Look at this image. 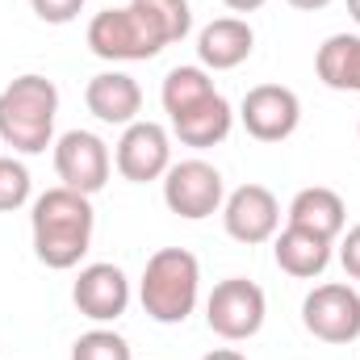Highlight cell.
I'll return each mask as SVG.
<instances>
[{
	"label": "cell",
	"mask_w": 360,
	"mask_h": 360,
	"mask_svg": "<svg viewBox=\"0 0 360 360\" xmlns=\"http://www.w3.org/2000/svg\"><path fill=\"white\" fill-rule=\"evenodd\" d=\"M92 226H96L92 197L76 193V188H63V184L46 188L34 201V214H30L34 256L55 272L76 269L92 248Z\"/></svg>",
	"instance_id": "cell-1"
},
{
	"label": "cell",
	"mask_w": 360,
	"mask_h": 360,
	"mask_svg": "<svg viewBox=\"0 0 360 360\" xmlns=\"http://www.w3.org/2000/svg\"><path fill=\"white\" fill-rule=\"evenodd\" d=\"M59 89L55 80L25 72L0 92V143L21 155H42L55 143Z\"/></svg>",
	"instance_id": "cell-2"
},
{
	"label": "cell",
	"mask_w": 360,
	"mask_h": 360,
	"mask_svg": "<svg viewBox=\"0 0 360 360\" xmlns=\"http://www.w3.org/2000/svg\"><path fill=\"white\" fill-rule=\"evenodd\" d=\"M197 297H201L197 256L184 252V248H160L147 260L143 281H139V302H143L147 319H155L164 327H176L197 310Z\"/></svg>",
	"instance_id": "cell-3"
},
{
	"label": "cell",
	"mask_w": 360,
	"mask_h": 360,
	"mask_svg": "<svg viewBox=\"0 0 360 360\" xmlns=\"http://www.w3.org/2000/svg\"><path fill=\"white\" fill-rule=\"evenodd\" d=\"M164 46H172L168 30L134 0L122 8H105L89 21V51L105 63H147Z\"/></svg>",
	"instance_id": "cell-4"
},
{
	"label": "cell",
	"mask_w": 360,
	"mask_h": 360,
	"mask_svg": "<svg viewBox=\"0 0 360 360\" xmlns=\"http://www.w3.org/2000/svg\"><path fill=\"white\" fill-rule=\"evenodd\" d=\"M269 319V297L256 281L248 276H226L214 285V293L205 297V323L218 340L226 344H243L252 340Z\"/></svg>",
	"instance_id": "cell-5"
},
{
	"label": "cell",
	"mask_w": 360,
	"mask_h": 360,
	"mask_svg": "<svg viewBox=\"0 0 360 360\" xmlns=\"http://www.w3.org/2000/svg\"><path fill=\"white\" fill-rule=\"evenodd\" d=\"M302 323L323 344H356L360 340V293L348 281L314 285L302 302Z\"/></svg>",
	"instance_id": "cell-6"
},
{
	"label": "cell",
	"mask_w": 360,
	"mask_h": 360,
	"mask_svg": "<svg viewBox=\"0 0 360 360\" xmlns=\"http://www.w3.org/2000/svg\"><path fill=\"white\" fill-rule=\"evenodd\" d=\"M164 201L172 214L188 218V222H201V218L218 214L226 201L222 172L205 160H180L164 172Z\"/></svg>",
	"instance_id": "cell-7"
},
{
	"label": "cell",
	"mask_w": 360,
	"mask_h": 360,
	"mask_svg": "<svg viewBox=\"0 0 360 360\" xmlns=\"http://www.w3.org/2000/svg\"><path fill=\"white\" fill-rule=\"evenodd\" d=\"M113 168L130 184L164 180V172L172 168V134L160 122H130L113 147Z\"/></svg>",
	"instance_id": "cell-8"
},
{
	"label": "cell",
	"mask_w": 360,
	"mask_h": 360,
	"mask_svg": "<svg viewBox=\"0 0 360 360\" xmlns=\"http://www.w3.org/2000/svg\"><path fill=\"white\" fill-rule=\"evenodd\" d=\"M55 172L63 180V188H76V193H101L109 184L113 172V155L105 147L101 134L92 130H68L59 143H55Z\"/></svg>",
	"instance_id": "cell-9"
},
{
	"label": "cell",
	"mask_w": 360,
	"mask_h": 360,
	"mask_svg": "<svg viewBox=\"0 0 360 360\" xmlns=\"http://www.w3.org/2000/svg\"><path fill=\"white\" fill-rule=\"evenodd\" d=\"M239 122L256 143H285L302 122V101L285 84H256L239 105Z\"/></svg>",
	"instance_id": "cell-10"
},
{
	"label": "cell",
	"mask_w": 360,
	"mask_h": 360,
	"mask_svg": "<svg viewBox=\"0 0 360 360\" xmlns=\"http://www.w3.org/2000/svg\"><path fill=\"white\" fill-rule=\"evenodd\" d=\"M222 226L235 243H269L281 231V201L264 184H239L226 201H222Z\"/></svg>",
	"instance_id": "cell-11"
},
{
	"label": "cell",
	"mask_w": 360,
	"mask_h": 360,
	"mask_svg": "<svg viewBox=\"0 0 360 360\" xmlns=\"http://www.w3.org/2000/svg\"><path fill=\"white\" fill-rule=\"evenodd\" d=\"M72 302L96 327L117 323L130 306V281L117 264H84L76 285H72Z\"/></svg>",
	"instance_id": "cell-12"
},
{
	"label": "cell",
	"mask_w": 360,
	"mask_h": 360,
	"mask_svg": "<svg viewBox=\"0 0 360 360\" xmlns=\"http://www.w3.org/2000/svg\"><path fill=\"white\" fill-rule=\"evenodd\" d=\"M256 51V34L243 17H218L197 34V59L205 72H231L248 63Z\"/></svg>",
	"instance_id": "cell-13"
},
{
	"label": "cell",
	"mask_w": 360,
	"mask_h": 360,
	"mask_svg": "<svg viewBox=\"0 0 360 360\" xmlns=\"http://www.w3.org/2000/svg\"><path fill=\"white\" fill-rule=\"evenodd\" d=\"M168 122H172V134H176L184 147L205 151V147H218V143L231 134V126H235V109H231V101H226L222 92L214 89L210 96H201L197 105H188V109L172 113Z\"/></svg>",
	"instance_id": "cell-14"
},
{
	"label": "cell",
	"mask_w": 360,
	"mask_h": 360,
	"mask_svg": "<svg viewBox=\"0 0 360 360\" xmlns=\"http://www.w3.org/2000/svg\"><path fill=\"white\" fill-rule=\"evenodd\" d=\"M84 105H89V113L96 122L126 130L130 122H139L143 89H139V80L126 76V72H101V76H92L89 89H84Z\"/></svg>",
	"instance_id": "cell-15"
},
{
	"label": "cell",
	"mask_w": 360,
	"mask_h": 360,
	"mask_svg": "<svg viewBox=\"0 0 360 360\" xmlns=\"http://www.w3.org/2000/svg\"><path fill=\"white\" fill-rule=\"evenodd\" d=\"M272 256H276V269L297 276V281H310V276H323L331 264V239L314 235V231H302V226H285L272 235Z\"/></svg>",
	"instance_id": "cell-16"
},
{
	"label": "cell",
	"mask_w": 360,
	"mask_h": 360,
	"mask_svg": "<svg viewBox=\"0 0 360 360\" xmlns=\"http://www.w3.org/2000/svg\"><path fill=\"white\" fill-rule=\"evenodd\" d=\"M289 226L314 231V235H323V239L335 243L344 235V226H348V205H344V197L335 188H323V184L302 188L289 201Z\"/></svg>",
	"instance_id": "cell-17"
},
{
	"label": "cell",
	"mask_w": 360,
	"mask_h": 360,
	"mask_svg": "<svg viewBox=\"0 0 360 360\" xmlns=\"http://www.w3.org/2000/svg\"><path fill=\"white\" fill-rule=\"evenodd\" d=\"M314 72L327 89L360 92V34H331L314 55Z\"/></svg>",
	"instance_id": "cell-18"
},
{
	"label": "cell",
	"mask_w": 360,
	"mask_h": 360,
	"mask_svg": "<svg viewBox=\"0 0 360 360\" xmlns=\"http://www.w3.org/2000/svg\"><path fill=\"white\" fill-rule=\"evenodd\" d=\"M72 360H134L126 335L109 331V327H92L72 344Z\"/></svg>",
	"instance_id": "cell-19"
},
{
	"label": "cell",
	"mask_w": 360,
	"mask_h": 360,
	"mask_svg": "<svg viewBox=\"0 0 360 360\" xmlns=\"http://www.w3.org/2000/svg\"><path fill=\"white\" fill-rule=\"evenodd\" d=\"M30 188H34L30 168L21 160H13V155H0V214L21 210L30 201Z\"/></svg>",
	"instance_id": "cell-20"
},
{
	"label": "cell",
	"mask_w": 360,
	"mask_h": 360,
	"mask_svg": "<svg viewBox=\"0 0 360 360\" xmlns=\"http://www.w3.org/2000/svg\"><path fill=\"white\" fill-rule=\"evenodd\" d=\"M134 4H143V8L168 30L172 42H180V38L193 30V8H188V0H134Z\"/></svg>",
	"instance_id": "cell-21"
},
{
	"label": "cell",
	"mask_w": 360,
	"mask_h": 360,
	"mask_svg": "<svg viewBox=\"0 0 360 360\" xmlns=\"http://www.w3.org/2000/svg\"><path fill=\"white\" fill-rule=\"evenodd\" d=\"M30 8H34L46 25H68V21L80 17L84 0H30Z\"/></svg>",
	"instance_id": "cell-22"
},
{
	"label": "cell",
	"mask_w": 360,
	"mask_h": 360,
	"mask_svg": "<svg viewBox=\"0 0 360 360\" xmlns=\"http://www.w3.org/2000/svg\"><path fill=\"white\" fill-rule=\"evenodd\" d=\"M340 264H344V272H348L352 281H360V222L340 239Z\"/></svg>",
	"instance_id": "cell-23"
},
{
	"label": "cell",
	"mask_w": 360,
	"mask_h": 360,
	"mask_svg": "<svg viewBox=\"0 0 360 360\" xmlns=\"http://www.w3.org/2000/svg\"><path fill=\"white\" fill-rule=\"evenodd\" d=\"M231 13H256V8H264L269 0H222Z\"/></svg>",
	"instance_id": "cell-24"
},
{
	"label": "cell",
	"mask_w": 360,
	"mask_h": 360,
	"mask_svg": "<svg viewBox=\"0 0 360 360\" xmlns=\"http://www.w3.org/2000/svg\"><path fill=\"white\" fill-rule=\"evenodd\" d=\"M201 360H248L243 352H235V348H214V352H205Z\"/></svg>",
	"instance_id": "cell-25"
},
{
	"label": "cell",
	"mask_w": 360,
	"mask_h": 360,
	"mask_svg": "<svg viewBox=\"0 0 360 360\" xmlns=\"http://www.w3.org/2000/svg\"><path fill=\"white\" fill-rule=\"evenodd\" d=\"M293 8H302V13H314V8H327L331 0H289Z\"/></svg>",
	"instance_id": "cell-26"
},
{
	"label": "cell",
	"mask_w": 360,
	"mask_h": 360,
	"mask_svg": "<svg viewBox=\"0 0 360 360\" xmlns=\"http://www.w3.org/2000/svg\"><path fill=\"white\" fill-rule=\"evenodd\" d=\"M348 13H352V21L360 25V0H348Z\"/></svg>",
	"instance_id": "cell-27"
},
{
	"label": "cell",
	"mask_w": 360,
	"mask_h": 360,
	"mask_svg": "<svg viewBox=\"0 0 360 360\" xmlns=\"http://www.w3.org/2000/svg\"><path fill=\"white\" fill-rule=\"evenodd\" d=\"M356 134H360V122H356Z\"/></svg>",
	"instance_id": "cell-28"
}]
</instances>
